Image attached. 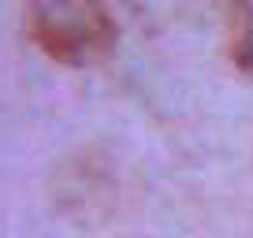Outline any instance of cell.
<instances>
[{
	"mask_svg": "<svg viewBox=\"0 0 253 238\" xmlns=\"http://www.w3.org/2000/svg\"><path fill=\"white\" fill-rule=\"evenodd\" d=\"M26 23L34 41L60 64H89L112 41L104 0H26Z\"/></svg>",
	"mask_w": 253,
	"mask_h": 238,
	"instance_id": "1",
	"label": "cell"
},
{
	"mask_svg": "<svg viewBox=\"0 0 253 238\" xmlns=\"http://www.w3.org/2000/svg\"><path fill=\"white\" fill-rule=\"evenodd\" d=\"M227 41L235 67L253 75V0H231L227 4Z\"/></svg>",
	"mask_w": 253,
	"mask_h": 238,
	"instance_id": "2",
	"label": "cell"
}]
</instances>
